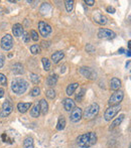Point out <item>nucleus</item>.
<instances>
[{"instance_id":"f257e3e1","label":"nucleus","mask_w":131,"mask_h":148,"mask_svg":"<svg viewBox=\"0 0 131 148\" xmlns=\"http://www.w3.org/2000/svg\"><path fill=\"white\" fill-rule=\"evenodd\" d=\"M97 142V135L95 132H88L77 138V144L81 148H89L95 145Z\"/></svg>"},{"instance_id":"f03ea898","label":"nucleus","mask_w":131,"mask_h":148,"mask_svg":"<svg viewBox=\"0 0 131 148\" xmlns=\"http://www.w3.org/2000/svg\"><path fill=\"white\" fill-rule=\"evenodd\" d=\"M28 87V84L23 79H14L11 83V89L16 95H21L26 91Z\"/></svg>"},{"instance_id":"7ed1b4c3","label":"nucleus","mask_w":131,"mask_h":148,"mask_svg":"<svg viewBox=\"0 0 131 148\" xmlns=\"http://www.w3.org/2000/svg\"><path fill=\"white\" fill-rule=\"evenodd\" d=\"M99 110H100V107H99L98 104H96V103L91 104L90 106H88V107L85 109L84 113H83V117L85 119H87V120L94 119L97 115H98Z\"/></svg>"},{"instance_id":"20e7f679","label":"nucleus","mask_w":131,"mask_h":148,"mask_svg":"<svg viewBox=\"0 0 131 148\" xmlns=\"http://www.w3.org/2000/svg\"><path fill=\"white\" fill-rule=\"evenodd\" d=\"M120 110H121V106L120 105H115V106H111V107H109L105 111V114H104V118H105V120L106 121H111L112 119L119 113Z\"/></svg>"},{"instance_id":"39448f33","label":"nucleus","mask_w":131,"mask_h":148,"mask_svg":"<svg viewBox=\"0 0 131 148\" xmlns=\"http://www.w3.org/2000/svg\"><path fill=\"white\" fill-rule=\"evenodd\" d=\"M123 97H124V94L122 91H116L115 93H113V95L110 97L109 103L110 106H115V105H120V103L122 102L123 100Z\"/></svg>"},{"instance_id":"423d86ee","label":"nucleus","mask_w":131,"mask_h":148,"mask_svg":"<svg viewBox=\"0 0 131 148\" xmlns=\"http://www.w3.org/2000/svg\"><path fill=\"white\" fill-rule=\"evenodd\" d=\"M98 37L100 39H113L116 37V33L114 31L107 29V28H101L98 31Z\"/></svg>"},{"instance_id":"0eeeda50","label":"nucleus","mask_w":131,"mask_h":148,"mask_svg":"<svg viewBox=\"0 0 131 148\" xmlns=\"http://www.w3.org/2000/svg\"><path fill=\"white\" fill-rule=\"evenodd\" d=\"M13 47V38L10 34H5L1 39V47L4 51H9Z\"/></svg>"},{"instance_id":"6e6552de","label":"nucleus","mask_w":131,"mask_h":148,"mask_svg":"<svg viewBox=\"0 0 131 148\" xmlns=\"http://www.w3.org/2000/svg\"><path fill=\"white\" fill-rule=\"evenodd\" d=\"M38 30H39V33L41 34V36L47 37L51 34V27L49 23H47V22L40 21V22H38Z\"/></svg>"},{"instance_id":"1a4fd4ad","label":"nucleus","mask_w":131,"mask_h":148,"mask_svg":"<svg viewBox=\"0 0 131 148\" xmlns=\"http://www.w3.org/2000/svg\"><path fill=\"white\" fill-rule=\"evenodd\" d=\"M83 117V110L79 107H75L74 109L72 110V113H71L70 119L72 122L77 123L82 119Z\"/></svg>"},{"instance_id":"9d476101","label":"nucleus","mask_w":131,"mask_h":148,"mask_svg":"<svg viewBox=\"0 0 131 148\" xmlns=\"http://www.w3.org/2000/svg\"><path fill=\"white\" fill-rule=\"evenodd\" d=\"M13 110V106L10 103L9 101H6L3 103V106H2V110L0 112V117L1 118H5L7 116H9V114L12 112Z\"/></svg>"},{"instance_id":"9b49d317","label":"nucleus","mask_w":131,"mask_h":148,"mask_svg":"<svg viewBox=\"0 0 131 148\" xmlns=\"http://www.w3.org/2000/svg\"><path fill=\"white\" fill-rule=\"evenodd\" d=\"M79 72H80V74L82 75L83 77H85V78H87V79H90V80L94 79L95 75H96V73L91 68H89V66H82V68L79 70Z\"/></svg>"},{"instance_id":"f8f14e48","label":"nucleus","mask_w":131,"mask_h":148,"mask_svg":"<svg viewBox=\"0 0 131 148\" xmlns=\"http://www.w3.org/2000/svg\"><path fill=\"white\" fill-rule=\"evenodd\" d=\"M93 18H94V21L98 24H101V25H104V24L107 23V17L105 15H103L102 13H100L99 11H96L93 15Z\"/></svg>"},{"instance_id":"ddd939ff","label":"nucleus","mask_w":131,"mask_h":148,"mask_svg":"<svg viewBox=\"0 0 131 148\" xmlns=\"http://www.w3.org/2000/svg\"><path fill=\"white\" fill-rule=\"evenodd\" d=\"M12 32H13L14 36L20 37V36H22L24 30H23V27H22L21 24H20V23H16V24H14L13 27H12Z\"/></svg>"},{"instance_id":"4468645a","label":"nucleus","mask_w":131,"mask_h":148,"mask_svg":"<svg viewBox=\"0 0 131 148\" xmlns=\"http://www.w3.org/2000/svg\"><path fill=\"white\" fill-rule=\"evenodd\" d=\"M64 57H65V53H64L63 51H56L55 53L51 55V60H53L55 64H58L60 60H62L64 59Z\"/></svg>"},{"instance_id":"2eb2a0df","label":"nucleus","mask_w":131,"mask_h":148,"mask_svg":"<svg viewBox=\"0 0 131 148\" xmlns=\"http://www.w3.org/2000/svg\"><path fill=\"white\" fill-rule=\"evenodd\" d=\"M64 108L68 112L72 111L75 108V102L72 99H70V98H67V99L64 100Z\"/></svg>"},{"instance_id":"dca6fc26","label":"nucleus","mask_w":131,"mask_h":148,"mask_svg":"<svg viewBox=\"0 0 131 148\" xmlns=\"http://www.w3.org/2000/svg\"><path fill=\"white\" fill-rule=\"evenodd\" d=\"M121 87V81L117 78H113L110 81V89L114 90V91H117L118 89Z\"/></svg>"},{"instance_id":"f3484780","label":"nucleus","mask_w":131,"mask_h":148,"mask_svg":"<svg viewBox=\"0 0 131 148\" xmlns=\"http://www.w3.org/2000/svg\"><path fill=\"white\" fill-rule=\"evenodd\" d=\"M124 117H125V115H124V114H121V115H119V117L116 118L115 120H114L113 122H112V124L110 125L109 130H112V129H114L115 127L119 126V125L122 123V121L124 120Z\"/></svg>"},{"instance_id":"a211bd4d","label":"nucleus","mask_w":131,"mask_h":148,"mask_svg":"<svg viewBox=\"0 0 131 148\" xmlns=\"http://www.w3.org/2000/svg\"><path fill=\"white\" fill-rule=\"evenodd\" d=\"M39 108H40V112L43 114V115H47V111H49V104L45 101V99H41L40 102H39Z\"/></svg>"},{"instance_id":"6ab92c4d","label":"nucleus","mask_w":131,"mask_h":148,"mask_svg":"<svg viewBox=\"0 0 131 148\" xmlns=\"http://www.w3.org/2000/svg\"><path fill=\"white\" fill-rule=\"evenodd\" d=\"M40 115V108H39L38 104H35L32 106V110H30V116L33 118H37Z\"/></svg>"},{"instance_id":"aec40b11","label":"nucleus","mask_w":131,"mask_h":148,"mask_svg":"<svg viewBox=\"0 0 131 148\" xmlns=\"http://www.w3.org/2000/svg\"><path fill=\"white\" fill-rule=\"evenodd\" d=\"M12 72H13L14 74H16V75L23 74V73H24L23 66H22L21 64H19V62H17V64H14L13 66H12Z\"/></svg>"},{"instance_id":"412c9836","label":"nucleus","mask_w":131,"mask_h":148,"mask_svg":"<svg viewBox=\"0 0 131 148\" xmlns=\"http://www.w3.org/2000/svg\"><path fill=\"white\" fill-rule=\"evenodd\" d=\"M30 107H32V103H18L17 104V109L20 113H25Z\"/></svg>"},{"instance_id":"4be33fe9","label":"nucleus","mask_w":131,"mask_h":148,"mask_svg":"<svg viewBox=\"0 0 131 148\" xmlns=\"http://www.w3.org/2000/svg\"><path fill=\"white\" fill-rule=\"evenodd\" d=\"M57 82H58V75H56V74L49 75V78L47 79V86H49V87L55 86V85L57 84Z\"/></svg>"},{"instance_id":"5701e85b","label":"nucleus","mask_w":131,"mask_h":148,"mask_svg":"<svg viewBox=\"0 0 131 148\" xmlns=\"http://www.w3.org/2000/svg\"><path fill=\"white\" fill-rule=\"evenodd\" d=\"M51 4L47 3V2L43 3V5L40 6V13L43 14V15H47L49 12H51Z\"/></svg>"},{"instance_id":"b1692460","label":"nucleus","mask_w":131,"mask_h":148,"mask_svg":"<svg viewBox=\"0 0 131 148\" xmlns=\"http://www.w3.org/2000/svg\"><path fill=\"white\" fill-rule=\"evenodd\" d=\"M23 148H34V144H33V138L30 136L26 137L23 141Z\"/></svg>"},{"instance_id":"393cba45","label":"nucleus","mask_w":131,"mask_h":148,"mask_svg":"<svg viewBox=\"0 0 131 148\" xmlns=\"http://www.w3.org/2000/svg\"><path fill=\"white\" fill-rule=\"evenodd\" d=\"M66 119L63 117V116H61V117L59 118V120H58V123H57V129L59 131H62L65 129L66 127Z\"/></svg>"},{"instance_id":"a878e982","label":"nucleus","mask_w":131,"mask_h":148,"mask_svg":"<svg viewBox=\"0 0 131 148\" xmlns=\"http://www.w3.org/2000/svg\"><path fill=\"white\" fill-rule=\"evenodd\" d=\"M79 84L78 83H73V84L69 85L68 87H67V94H68L69 96L73 95V94L75 93V91H76V89L78 88Z\"/></svg>"},{"instance_id":"bb28decb","label":"nucleus","mask_w":131,"mask_h":148,"mask_svg":"<svg viewBox=\"0 0 131 148\" xmlns=\"http://www.w3.org/2000/svg\"><path fill=\"white\" fill-rule=\"evenodd\" d=\"M40 47H39L38 45H33L30 47V53H32V55H37V53H40Z\"/></svg>"},{"instance_id":"cd10ccee","label":"nucleus","mask_w":131,"mask_h":148,"mask_svg":"<svg viewBox=\"0 0 131 148\" xmlns=\"http://www.w3.org/2000/svg\"><path fill=\"white\" fill-rule=\"evenodd\" d=\"M41 62H43V69H45V71H49V69H51V62H49V60H47V58H43V59H41Z\"/></svg>"},{"instance_id":"c85d7f7f","label":"nucleus","mask_w":131,"mask_h":148,"mask_svg":"<svg viewBox=\"0 0 131 148\" xmlns=\"http://www.w3.org/2000/svg\"><path fill=\"white\" fill-rule=\"evenodd\" d=\"M85 92H86V90L84 88L81 89V91L79 92V94H77V96H76V101H78V102L83 101V98H84V96H85Z\"/></svg>"},{"instance_id":"c756f323","label":"nucleus","mask_w":131,"mask_h":148,"mask_svg":"<svg viewBox=\"0 0 131 148\" xmlns=\"http://www.w3.org/2000/svg\"><path fill=\"white\" fill-rule=\"evenodd\" d=\"M66 4V9L68 12H71L73 10V7H74V1H72V0H67L65 2Z\"/></svg>"},{"instance_id":"7c9ffc66","label":"nucleus","mask_w":131,"mask_h":148,"mask_svg":"<svg viewBox=\"0 0 131 148\" xmlns=\"http://www.w3.org/2000/svg\"><path fill=\"white\" fill-rule=\"evenodd\" d=\"M45 95H47V97L49 98V99H53V98L56 97V92H55V90H53V89L47 90V92H45Z\"/></svg>"},{"instance_id":"2f4dec72","label":"nucleus","mask_w":131,"mask_h":148,"mask_svg":"<svg viewBox=\"0 0 131 148\" xmlns=\"http://www.w3.org/2000/svg\"><path fill=\"white\" fill-rule=\"evenodd\" d=\"M30 80H32V82L35 85L39 83V78L36 74H30Z\"/></svg>"},{"instance_id":"473e14b6","label":"nucleus","mask_w":131,"mask_h":148,"mask_svg":"<svg viewBox=\"0 0 131 148\" xmlns=\"http://www.w3.org/2000/svg\"><path fill=\"white\" fill-rule=\"evenodd\" d=\"M86 51H87V53H95V47H93V45H91V43H87L86 45Z\"/></svg>"},{"instance_id":"72a5a7b5","label":"nucleus","mask_w":131,"mask_h":148,"mask_svg":"<svg viewBox=\"0 0 131 148\" xmlns=\"http://www.w3.org/2000/svg\"><path fill=\"white\" fill-rule=\"evenodd\" d=\"M2 140L4 141V142H7V143H13V140H12L11 138H9L7 135V133H3L2 134Z\"/></svg>"},{"instance_id":"f704fd0d","label":"nucleus","mask_w":131,"mask_h":148,"mask_svg":"<svg viewBox=\"0 0 131 148\" xmlns=\"http://www.w3.org/2000/svg\"><path fill=\"white\" fill-rule=\"evenodd\" d=\"M32 96H33V97H36V96H38L39 94H40V89L38 88V87H34L32 90Z\"/></svg>"},{"instance_id":"c9c22d12","label":"nucleus","mask_w":131,"mask_h":148,"mask_svg":"<svg viewBox=\"0 0 131 148\" xmlns=\"http://www.w3.org/2000/svg\"><path fill=\"white\" fill-rule=\"evenodd\" d=\"M0 84L2 86H6L7 85V79H6V77L3 74H0Z\"/></svg>"},{"instance_id":"e433bc0d","label":"nucleus","mask_w":131,"mask_h":148,"mask_svg":"<svg viewBox=\"0 0 131 148\" xmlns=\"http://www.w3.org/2000/svg\"><path fill=\"white\" fill-rule=\"evenodd\" d=\"M30 34H32V38L34 41L38 40V37L39 36H38V33H37L36 31H35V30H32V31H30Z\"/></svg>"},{"instance_id":"4c0bfd02","label":"nucleus","mask_w":131,"mask_h":148,"mask_svg":"<svg viewBox=\"0 0 131 148\" xmlns=\"http://www.w3.org/2000/svg\"><path fill=\"white\" fill-rule=\"evenodd\" d=\"M22 38H23L24 42H28V41L30 40V36L27 32H23V34H22Z\"/></svg>"},{"instance_id":"58836bf2","label":"nucleus","mask_w":131,"mask_h":148,"mask_svg":"<svg viewBox=\"0 0 131 148\" xmlns=\"http://www.w3.org/2000/svg\"><path fill=\"white\" fill-rule=\"evenodd\" d=\"M106 10H107V12H109V13H115V11H116L113 6H108V7L106 8Z\"/></svg>"},{"instance_id":"ea45409f","label":"nucleus","mask_w":131,"mask_h":148,"mask_svg":"<svg viewBox=\"0 0 131 148\" xmlns=\"http://www.w3.org/2000/svg\"><path fill=\"white\" fill-rule=\"evenodd\" d=\"M85 3L88 4L89 6H92V5H94V4H95V1H94V0H86V1H85Z\"/></svg>"},{"instance_id":"a19ab883","label":"nucleus","mask_w":131,"mask_h":148,"mask_svg":"<svg viewBox=\"0 0 131 148\" xmlns=\"http://www.w3.org/2000/svg\"><path fill=\"white\" fill-rule=\"evenodd\" d=\"M3 64H4V58L2 56H0V69L3 66Z\"/></svg>"},{"instance_id":"79ce46f5","label":"nucleus","mask_w":131,"mask_h":148,"mask_svg":"<svg viewBox=\"0 0 131 148\" xmlns=\"http://www.w3.org/2000/svg\"><path fill=\"white\" fill-rule=\"evenodd\" d=\"M41 45H43V47H45V49H47V47H49V42H45V41H43V42H41Z\"/></svg>"},{"instance_id":"37998d69","label":"nucleus","mask_w":131,"mask_h":148,"mask_svg":"<svg viewBox=\"0 0 131 148\" xmlns=\"http://www.w3.org/2000/svg\"><path fill=\"white\" fill-rule=\"evenodd\" d=\"M4 96V90L3 89H0V98H2Z\"/></svg>"},{"instance_id":"c03bdc74","label":"nucleus","mask_w":131,"mask_h":148,"mask_svg":"<svg viewBox=\"0 0 131 148\" xmlns=\"http://www.w3.org/2000/svg\"><path fill=\"white\" fill-rule=\"evenodd\" d=\"M126 69H130V60L126 62Z\"/></svg>"},{"instance_id":"a18cd8bd","label":"nucleus","mask_w":131,"mask_h":148,"mask_svg":"<svg viewBox=\"0 0 131 148\" xmlns=\"http://www.w3.org/2000/svg\"><path fill=\"white\" fill-rule=\"evenodd\" d=\"M119 51V53H123V51H124V49H123V47H121V49H119V51Z\"/></svg>"},{"instance_id":"49530a36","label":"nucleus","mask_w":131,"mask_h":148,"mask_svg":"<svg viewBox=\"0 0 131 148\" xmlns=\"http://www.w3.org/2000/svg\"><path fill=\"white\" fill-rule=\"evenodd\" d=\"M126 56H128V57H130V51H129V49H128V51H126Z\"/></svg>"},{"instance_id":"de8ad7c7","label":"nucleus","mask_w":131,"mask_h":148,"mask_svg":"<svg viewBox=\"0 0 131 148\" xmlns=\"http://www.w3.org/2000/svg\"><path fill=\"white\" fill-rule=\"evenodd\" d=\"M128 148H131V147H130V146H129V147H128Z\"/></svg>"}]
</instances>
